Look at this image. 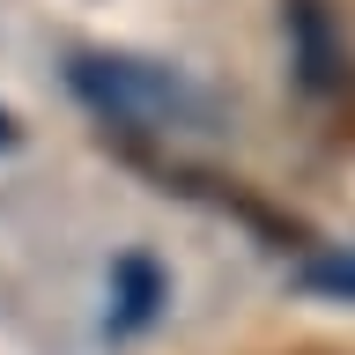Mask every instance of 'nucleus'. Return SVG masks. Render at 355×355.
Listing matches in <instances>:
<instances>
[{
  "instance_id": "nucleus-1",
  "label": "nucleus",
  "mask_w": 355,
  "mask_h": 355,
  "mask_svg": "<svg viewBox=\"0 0 355 355\" xmlns=\"http://www.w3.org/2000/svg\"><path fill=\"white\" fill-rule=\"evenodd\" d=\"M67 89L82 96L111 133L133 141H171V133H215V96L163 60H133V52H74Z\"/></svg>"
},
{
  "instance_id": "nucleus-2",
  "label": "nucleus",
  "mask_w": 355,
  "mask_h": 355,
  "mask_svg": "<svg viewBox=\"0 0 355 355\" xmlns=\"http://www.w3.org/2000/svg\"><path fill=\"white\" fill-rule=\"evenodd\" d=\"M163 185H171V193H185V200H207L215 215H237L244 230L266 244V252H296V244H311V230H304L296 215L266 207L259 193H244L237 178H222V171H185V163H171V171H163Z\"/></svg>"
},
{
  "instance_id": "nucleus-3",
  "label": "nucleus",
  "mask_w": 355,
  "mask_h": 355,
  "mask_svg": "<svg viewBox=\"0 0 355 355\" xmlns=\"http://www.w3.org/2000/svg\"><path fill=\"white\" fill-rule=\"evenodd\" d=\"M282 22H288V44H296V82L311 96H333L348 82V44L333 30L326 0H282Z\"/></svg>"
},
{
  "instance_id": "nucleus-4",
  "label": "nucleus",
  "mask_w": 355,
  "mask_h": 355,
  "mask_svg": "<svg viewBox=\"0 0 355 355\" xmlns=\"http://www.w3.org/2000/svg\"><path fill=\"white\" fill-rule=\"evenodd\" d=\"M171 304V274L155 252H119L111 259V311H104V333L111 340H133V333H148Z\"/></svg>"
},
{
  "instance_id": "nucleus-5",
  "label": "nucleus",
  "mask_w": 355,
  "mask_h": 355,
  "mask_svg": "<svg viewBox=\"0 0 355 355\" xmlns=\"http://www.w3.org/2000/svg\"><path fill=\"white\" fill-rule=\"evenodd\" d=\"M288 288L296 296H326V304H355V244H326V252L296 259Z\"/></svg>"
},
{
  "instance_id": "nucleus-6",
  "label": "nucleus",
  "mask_w": 355,
  "mask_h": 355,
  "mask_svg": "<svg viewBox=\"0 0 355 355\" xmlns=\"http://www.w3.org/2000/svg\"><path fill=\"white\" fill-rule=\"evenodd\" d=\"M15 148H22V126L8 119V111H0V155H15Z\"/></svg>"
}]
</instances>
